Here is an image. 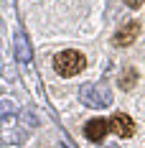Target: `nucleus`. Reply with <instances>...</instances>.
Instances as JSON below:
<instances>
[{
  "label": "nucleus",
  "instance_id": "f03ea898",
  "mask_svg": "<svg viewBox=\"0 0 145 148\" xmlns=\"http://www.w3.org/2000/svg\"><path fill=\"white\" fill-rule=\"evenodd\" d=\"M79 97H82V102L87 105V107H107V105L112 102V95H110V89H107L104 82L82 87L79 89Z\"/></svg>",
  "mask_w": 145,
  "mask_h": 148
},
{
  "label": "nucleus",
  "instance_id": "0eeeda50",
  "mask_svg": "<svg viewBox=\"0 0 145 148\" xmlns=\"http://www.w3.org/2000/svg\"><path fill=\"white\" fill-rule=\"evenodd\" d=\"M135 82H138V72H135V69H125L122 77H120V87L122 89H132Z\"/></svg>",
  "mask_w": 145,
  "mask_h": 148
},
{
  "label": "nucleus",
  "instance_id": "f257e3e1",
  "mask_svg": "<svg viewBox=\"0 0 145 148\" xmlns=\"http://www.w3.org/2000/svg\"><path fill=\"white\" fill-rule=\"evenodd\" d=\"M87 66V59H84V54H79V51H61L54 56V69H56L61 77H74V74H79L82 69Z\"/></svg>",
  "mask_w": 145,
  "mask_h": 148
},
{
  "label": "nucleus",
  "instance_id": "423d86ee",
  "mask_svg": "<svg viewBox=\"0 0 145 148\" xmlns=\"http://www.w3.org/2000/svg\"><path fill=\"white\" fill-rule=\"evenodd\" d=\"M15 54H18L20 61H31V46H28L26 33H15Z\"/></svg>",
  "mask_w": 145,
  "mask_h": 148
},
{
  "label": "nucleus",
  "instance_id": "39448f33",
  "mask_svg": "<svg viewBox=\"0 0 145 148\" xmlns=\"http://www.w3.org/2000/svg\"><path fill=\"white\" fill-rule=\"evenodd\" d=\"M107 130H110V128H107V123H104L102 118H97V120H89V123H87L84 135H87L89 140H94V143H97V140H102V138L107 135Z\"/></svg>",
  "mask_w": 145,
  "mask_h": 148
},
{
  "label": "nucleus",
  "instance_id": "7ed1b4c3",
  "mask_svg": "<svg viewBox=\"0 0 145 148\" xmlns=\"http://www.w3.org/2000/svg\"><path fill=\"white\" fill-rule=\"evenodd\" d=\"M107 128H110L115 135H120V138H130V135L135 133V123H132V118L125 115V112L112 115V120L107 123Z\"/></svg>",
  "mask_w": 145,
  "mask_h": 148
},
{
  "label": "nucleus",
  "instance_id": "20e7f679",
  "mask_svg": "<svg viewBox=\"0 0 145 148\" xmlns=\"http://www.w3.org/2000/svg\"><path fill=\"white\" fill-rule=\"evenodd\" d=\"M138 33H140V23L138 21H130L127 26H122V28L115 33V44L117 46H130L135 38H138Z\"/></svg>",
  "mask_w": 145,
  "mask_h": 148
},
{
  "label": "nucleus",
  "instance_id": "6e6552de",
  "mask_svg": "<svg viewBox=\"0 0 145 148\" xmlns=\"http://www.w3.org/2000/svg\"><path fill=\"white\" fill-rule=\"evenodd\" d=\"M125 3H127L130 8H140V5H143V0H125Z\"/></svg>",
  "mask_w": 145,
  "mask_h": 148
}]
</instances>
